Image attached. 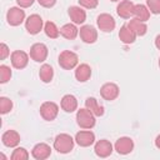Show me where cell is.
Wrapping results in <instances>:
<instances>
[{"instance_id":"obj_32","label":"cell","mask_w":160,"mask_h":160,"mask_svg":"<svg viewBox=\"0 0 160 160\" xmlns=\"http://www.w3.org/2000/svg\"><path fill=\"white\" fill-rule=\"evenodd\" d=\"M80 6L86 9H95L99 5V0H78Z\"/></svg>"},{"instance_id":"obj_23","label":"cell","mask_w":160,"mask_h":160,"mask_svg":"<svg viewBox=\"0 0 160 160\" xmlns=\"http://www.w3.org/2000/svg\"><path fill=\"white\" fill-rule=\"evenodd\" d=\"M119 39L120 41H122L124 44H132L136 39V34L128 26V25H124L120 28V31H119Z\"/></svg>"},{"instance_id":"obj_8","label":"cell","mask_w":160,"mask_h":160,"mask_svg":"<svg viewBox=\"0 0 160 160\" xmlns=\"http://www.w3.org/2000/svg\"><path fill=\"white\" fill-rule=\"evenodd\" d=\"M120 89L115 82H106L100 88V95L104 100L112 101L119 96Z\"/></svg>"},{"instance_id":"obj_33","label":"cell","mask_w":160,"mask_h":160,"mask_svg":"<svg viewBox=\"0 0 160 160\" xmlns=\"http://www.w3.org/2000/svg\"><path fill=\"white\" fill-rule=\"evenodd\" d=\"M9 55H10V50H9L8 45H6L5 42H1V44H0V59L4 60V59H6Z\"/></svg>"},{"instance_id":"obj_37","label":"cell","mask_w":160,"mask_h":160,"mask_svg":"<svg viewBox=\"0 0 160 160\" xmlns=\"http://www.w3.org/2000/svg\"><path fill=\"white\" fill-rule=\"evenodd\" d=\"M155 146L158 148V149H160V134L156 136V139H155Z\"/></svg>"},{"instance_id":"obj_21","label":"cell","mask_w":160,"mask_h":160,"mask_svg":"<svg viewBox=\"0 0 160 160\" xmlns=\"http://www.w3.org/2000/svg\"><path fill=\"white\" fill-rule=\"evenodd\" d=\"M128 26L136 34V36H142L148 31V26H146L145 21H141V20H139L136 18L130 19V21L128 22Z\"/></svg>"},{"instance_id":"obj_6","label":"cell","mask_w":160,"mask_h":160,"mask_svg":"<svg viewBox=\"0 0 160 160\" xmlns=\"http://www.w3.org/2000/svg\"><path fill=\"white\" fill-rule=\"evenodd\" d=\"M6 20L11 26H19L25 20V11L20 6L10 8L6 12Z\"/></svg>"},{"instance_id":"obj_2","label":"cell","mask_w":160,"mask_h":160,"mask_svg":"<svg viewBox=\"0 0 160 160\" xmlns=\"http://www.w3.org/2000/svg\"><path fill=\"white\" fill-rule=\"evenodd\" d=\"M59 65L64 70H72L79 65V56L74 51L64 50L59 55Z\"/></svg>"},{"instance_id":"obj_31","label":"cell","mask_w":160,"mask_h":160,"mask_svg":"<svg viewBox=\"0 0 160 160\" xmlns=\"http://www.w3.org/2000/svg\"><path fill=\"white\" fill-rule=\"evenodd\" d=\"M146 6L152 14H160V0H146Z\"/></svg>"},{"instance_id":"obj_36","label":"cell","mask_w":160,"mask_h":160,"mask_svg":"<svg viewBox=\"0 0 160 160\" xmlns=\"http://www.w3.org/2000/svg\"><path fill=\"white\" fill-rule=\"evenodd\" d=\"M155 46L160 50V34H159V35H156V38H155Z\"/></svg>"},{"instance_id":"obj_1","label":"cell","mask_w":160,"mask_h":160,"mask_svg":"<svg viewBox=\"0 0 160 160\" xmlns=\"http://www.w3.org/2000/svg\"><path fill=\"white\" fill-rule=\"evenodd\" d=\"M75 139L69 134H59L54 140V149L60 154H68L74 149Z\"/></svg>"},{"instance_id":"obj_15","label":"cell","mask_w":160,"mask_h":160,"mask_svg":"<svg viewBox=\"0 0 160 160\" xmlns=\"http://www.w3.org/2000/svg\"><path fill=\"white\" fill-rule=\"evenodd\" d=\"M50 154H51V148L45 142L36 144L31 150V156L36 160H45L50 156Z\"/></svg>"},{"instance_id":"obj_4","label":"cell","mask_w":160,"mask_h":160,"mask_svg":"<svg viewBox=\"0 0 160 160\" xmlns=\"http://www.w3.org/2000/svg\"><path fill=\"white\" fill-rule=\"evenodd\" d=\"M42 26H44V21L41 19V16L38 14H32V15L28 16V19L25 20V29L31 35L39 34L42 30Z\"/></svg>"},{"instance_id":"obj_35","label":"cell","mask_w":160,"mask_h":160,"mask_svg":"<svg viewBox=\"0 0 160 160\" xmlns=\"http://www.w3.org/2000/svg\"><path fill=\"white\" fill-rule=\"evenodd\" d=\"M34 1L35 0H16L18 5L20 8H29V6H31L34 4Z\"/></svg>"},{"instance_id":"obj_28","label":"cell","mask_w":160,"mask_h":160,"mask_svg":"<svg viewBox=\"0 0 160 160\" xmlns=\"http://www.w3.org/2000/svg\"><path fill=\"white\" fill-rule=\"evenodd\" d=\"M29 152L25 148H15L11 154V160H28Z\"/></svg>"},{"instance_id":"obj_11","label":"cell","mask_w":160,"mask_h":160,"mask_svg":"<svg viewBox=\"0 0 160 160\" xmlns=\"http://www.w3.org/2000/svg\"><path fill=\"white\" fill-rule=\"evenodd\" d=\"M75 142L79 146L88 148V146H90V145H92L95 142V134L92 131H90V129L81 130V131L76 132V135H75Z\"/></svg>"},{"instance_id":"obj_16","label":"cell","mask_w":160,"mask_h":160,"mask_svg":"<svg viewBox=\"0 0 160 160\" xmlns=\"http://www.w3.org/2000/svg\"><path fill=\"white\" fill-rule=\"evenodd\" d=\"M134 8H135L134 2H131L130 0H122L119 2L116 8V12L122 19H130L134 15Z\"/></svg>"},{"instance_id":"obj_10","label":"cell","mask_w":160,"mask_h":160,"mask_svg":"<svg viewBox=\"0 0 160 160\" xmlns=\"http://www.w3.org/2000/svg\"><path fill=\"white\" fill-rule=\"evenodd\" d=\"M114 149L116 150L118 154L120 155H126V154H130L132 150H134V141L131 138H128V136H122V138H119L114 145Z\"/></svg>"},{"instance_id":"obj_7","label":"cell","mask_w":160,"mask_h":160,"mask_svg":"<svg viewBox=\"0 0 160 160\" xmlns=\"http://www.w3.org/2000/svg\"><path fill=\"white\" fill-rule=\"evenodd\" d=\"M49 54L48 46L42 42H36L30 48V58L36 62H42L46 60Z\"/></svg>"},{"instance_id":"obj_3","label":"cell","mask_w":160,"mask_h":160,"mask_svg":"<svg viewBox=\"0 0 160 160\" xmlns=\"http://www.w3.org/2000/svg\"><path fill=\"white\" fill-rule=\"evenodd\" d=\"M95 115L86 108L78 110L76 112V122L82 129H91L95 125Z\"/></svg>"},{"instance_id":"obj_30","label":"cell","mask_w":160,"mask_h":160,"mask_svg":"<svg viewBox=\"0 0 160 160\" xmlns=\"http://www.w3.org/2000/svg\"><path fill=\"white\" fill-rule=\"evenodd\" d=\"M11 78V69L8 65H0V82L5 84Z\"/></svg>"},{"instance_id":"obj_24","label":"cell","mask_w":160,"mask_h":160,"mask_svg":"<svg viewBox=\"0 0 160 160\" xmlns=\"http://www.w3.org/2000/svg\"><path fill=\"white\" fill-rule=\"evenodd\" d=\"M79 34V29L76 28V24H65L61 26L60 29V35L68 40H72L78 36Z\"/></svg>"},{"instance_id":"obj_34","label":"cell","mask_w":160,"mask_h":160,"mask_svg":"<svg viewBox=\"0 0 160 160\" xmlns=\"http://www.w3.org/2000/svg\"><path fill=\"white\" fill-rule=\"evenodd\" d=\"M38 2L44 8H51L56 4V0H38Z\"/></svg>"},{"instance_id":"obj_17","label":"cell","mask_w":160,"mask_h":160,"mask_svg":"<svg viewBox=\"0 0 160 160\" xmlns=\"http://www.w3.org/2000/svg\"><path fill=\"white\" fill-rule=\"evenodd\" d=\"M1 141L8 148H16L20 142V135L15 130H6L1 136Z\"/></svg>"},{"instance_id":"obj_39","label":"cell","mask_w":160,"mask_h":160,"mask_svg":"<svg viewBox=\"0 0 160 160\" xmlns=\"http://www.w3.org/2000/svg\"><path fill=\"white\" fill-rule=\"evenodd\" d=\"M159 68H160V58H159Z\"/></svg>"},{"instance_id":"obj_20","label":"cell","mask_w":160,"mask_h":160,"mask_svg":"<svg viewBox=\"0 0 160 160\" xmlns=\"http://www.w3.org/2000/svg\"><path fill=\"white\" fill-rule=\"evenodd\" d=\"M60 105H61V109H62L64 111H66V112H72V111H75V110L78 109V100H76V98H75L74 95L66 94V95H64V96L61 98Z\"/></svg>"},{"instance_id":"obj_27","label":"cell","mask_w":160,"mask_h":160,"mask_svg":"<svg viewBox=\"0 0 160 160\" xmlns=\"http://www.w3.org/2000/svg\"><path fill=\"white\" fill-rule=\"evenodd\" d=\"M44 31H45V35L50 39H56L59 38L60 35V30L58 29V26L55 25V22L52 21H46L45 25H44Z\"/></svg>"},{"instance_id":"obj_38","label":"cell","mask_w":160,"mask_h":160,"mask_svg":"<svg viewBox=\"0 0 160 160\" xmlns=\"http://www.w3.org/2000/svg\"><path fill=\"white\" fill-rule=\"evenodd\" d=\"M110 1H114V2H116V1H120V0H110Z\"/></svg>"},{"instance_id":"obj_13","label":"cell","mask_w":160,"mask_h":160,"mask_svg":"<svg viewBox=\"0 0 160 160\" xmlns=\"http://www.w3.org/2000/svg\"><path fill=\"white\" fill-rule=\"evenodd\" d=\"M79 34L85 44H94L98 40V31L92 25H82L79 30Z\"/></svg>"},{"instance_id":"obj_5","label":"cell","mask_w":160,"mask_h":160,"mask_svg":"<svg viewBox=\"0 0 160 160\" xmlns=\"http://www.w3.org/2000/svg\"><path fill=\"white\" fill-rule=\"evenodd\" d=\"M59 114V106L54 101H45L40 106V115L46 121H52Z\"/></svg>"},{"instance_id":"obj_18","label":"cell","mask_w":160,"mask_h":160,"mask_svg":"<svg viewBox=\"0 0 160 160\" xmlns=\"http://www.w3.org/2000/svg\"><path fill=\"white\" fill-rule=\"evenodd\" d=\"M69 16L72 20V22L76 25L84 24L86 20V12L80 6H70L69 8Z\"/></svg>"},{"instance_id":"obj_14","label":"cell","mask_w":160,"mask_h":160,"mask_svg":"<svg viewBox=\"0 0 160 160\" xmlns=\"http://www.w3.org/2000/svg\"><path fill=\"white\" fill-rule=\"evenodd\" d=\"M10 60H11V65L15 69H24L29 62V55L22 50H15L11 52Z\"/></svg>"},{"instance_id":"obj_12","label":"cell","mask_w":160,"mask_h":160,"mask_svg":"<svg viewBox=\"0 0 160 160\" xmlns=\"http://www.w3.org/2000/svg\"><path fill=\"white\" fill-rule=\"evenodd\" d=\"M112 144L106 140V139H101L99 141L95 142V146H94V151L95 154L99 156V158H108L112 154Z\"/></svg>"},{"instance_id":"obj_9","label":"cell","mask_w":160,"mask_h":160,"mask_svg":"<svg viewBox=\"0 0 160 160\" xmlns=\"http://www.w3.org/2000/svg\"><path fill=\"white\" fill-rule=\"evenodd\" d=\"M96 24H98V28L104 31V32H111L114 29H115V20L114 18L110 15V14H100L96 19Z\"/></svg>"},{"instance_id":"obj_29","label":"cell","mask_w":160,"mask_h":160,"mask_svg":"<svg viewBox=\"0 0 160 160\" xmlns=\"http://www.w3.org/2000/svg\"><path fill=\"white\" fill-rule=\"evenodd\" d=\"M12 109V101L9 98L1 96L0 98V112L1 114H8Z\"/></svg>"},{"instance_id":"obj_26","label":"cell","mask_w":160,"mask_h":160,"mask_svg":"<svg viewBox=\"0 0 160 160\" xmlns=\"http://www.w3.org/2000/svg\"><path fill=\"white\" fill-rule=\"evenodd\" d=\"M134 16L141 21H148L150 18V10L142 4H136L134 8Z\"/></svg>"},{"instance_id":"obj_22","label":"cell","mask_w":160,"mask_h":160,"mask_svg":"<svg viewBox=\"0 0 160 160\" xmlns=\"http://www.w3.org/2000/svg\"><path fill=\"white\" fill-rule=\"evenodd\" d=\"M85 108L89 109L95 116H102L104 115V106L99 104V101L95 98H88L85 100Z\"/></svg>"},{"instance_id":"obj_25","label":"cell","mask_w":160,"mask_h":160,"mask_svg":"<svg viewBox=\"0 0 160 160\" xmlns=\"http://www.w3.org/2000/svg\"><path fill=\"white\" fill-rule=\"evenodd\" d=\"M39 78L42 82H50L54 78V69L49 64H44L39 70Z\"/></svg>"},{"instance_id":"obj_19","label":"cell","mask_w":160,"mask_h":160,"mask_svg":"<svg viewBox=\"0 0 160 160\" xmlns=\"http://www.w3.org/2000/svg\"><path fill=\"white\" fill-rule=\"evenodd\" d=\"M91 76V68L88 64H79L75 68V78L79 82H85Z\"/></svg>"}]
</instances>
